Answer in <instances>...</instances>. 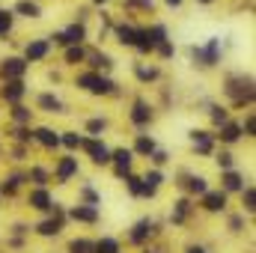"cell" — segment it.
<instances>
[{
  "label": "cell",
  "instance_id": "3957f363",
  "mask_svg": "<svg viewBox=\"0 0 256 253\" xmlns=\"http://www.w3.org/2000/svg\"><path fill=\"white\" fill-rule=\"evenodd\" d=\"M72 218H74V220H84V224H92V220L98 218V212H96L92 206H78V208H72Z\"/></svg>",
  "mask_w": 256,
  "mask_h": 253
},
{
  "label": "cell",
  "instance_id": "4dcf8cb0",
  "mask_svg": "<svg viewBox=\"0 0 256 253\" xmlns=\"http://www.w3.org/2000/svg\"><path fill=\"white\" fill-rule=\"evenodd\" d=\"M158 182H161V173H149V176H146V185H143V188H158Z\"/></svg>",
  "mask_w": 256,
  "mask_h": 253
},
{
  "label": "cell",
  "instance_id": "ffe728a7",
  "mask_svg": "<svg viewBox=\"0 0 256 253\" xmlns=\"http://www.w3.org/2000/svg\"><path fill=\"white\" fill-rule=\"evenodd\" d=\"M224 185L230 190H238L242 188V176H238V173H226V176H224Z\"/></svg>",
  "mask_w": 256,
  "mask_h": 253
},
{
  "label": "cell",
  "instance_id": "74e56055",
  "mask_svg": "<svg viewBox=\"0 0 256 253\" xmlns=\"http://www.w3.org/2000/svg\"><path fill=\"white\" fill-rule=\"evenodd\" d=\"M15 182H18V179H9V182H3V194H12V190H15Z\"/></svg>",
  "mask_w": 256,
  "mask_h": 253
},
{
  "label": "cell",
  "instance_id": "d590c367",
  "mask_svg": "<svg viewBox=\"0 0 256 253\" xmlns=\"http://www.w3.org/2000/svg\"><path fill=\"white\" fill-rule=\"evenodd\" d=\"M102 128H104V122H102V120H92V122L86 126V131H92V134H96V131H102Z\"/></svg>",
  "mask_w": 256,
  "mask_h": 253
},
{
  "label": "cell",
  "instance_id": "cb8c5ba5",
  "mask_svg": "<svg viewBox=\"0 0 256 253\" xmlns=\"http://www.w3.org/2000/svg\"><path fill=\"white\" fill-rule=\"evenodd\" d=\"M137 152H143V155H149V152H155V143H152L149 137H140V140H137Z\"/></svg>",
  "mask_w": 256,
  "mask_h": 253
},
{
  "label": "cell",
  "instance_id": "d4e9b609",
  "mask_svg": "<svg viewBox=\"0 0 256 253\" xmlns=\"http://www.w3.org/2000/svg\"><path fill=\"white\" fill-rule=\"evenodd\" d=\"M9 27H12V15L9 12H0V36L9 33Z\"/></svg>",
  "mask_w": 256,
  "mask_h": 253
},
{
  "label": "cell",
  "instance_id": "9a60e30c",
  "mask_svg": "<svg viewBox=\"0 0 256 253\" xmlns=\"http://www.w3.org/2000/svg\"><path fill=\"white\" fill-rule=\"evenodd\" d=\"M131 120H134L137 126H146V122H149V110H146V104H137L134 114H131Z\"/></svg>",
  "mask_w": 256,
  "mask_h": 253
},
{
  "label": "cell",
  "instance_id": "7a4b0ae2",
  "mask_svg": "<svg viewBox=\"0 0 256 253\" xmlns=\"http://www.w3.org/2000/svg\"><path fill=\"white\" fill-rule=\"evenodd\" d=\"M80 146L90 152V158H92L96 164H108V161H110V152L104 149V143H98V140H80Z\"/></svg>",
  "mask_w": 256,
  "mask_h": 253
},
{
  "label": "cell",
  "instance_id": "ab89813d",
  "mask_svg": "<svg viewBox=\"0 0 256 253\" xmlns=\"http://www.w3.org/2000/svg\"><path fill=\"white\" fill-rule=\"evenodd\" d=\"M33 179L36 182H45V170H33Z\"/></svg>",
  "mask_w": 256,
  "mask_h": 253
},
{
  "label": "cell",
  "instance_id": "7c38bea8",
  "mask_svg": "<svg viewBox=\"0 0 256 253\" xmlns=\"http://www.w3.org/2000/svg\"><path fill=\"white\" fill-rule=\"evenodd\" d=\"M194 143H196V149L206 155V152H212V140H208V134L206 131H194Z\"/></svg>",
  "mask_w": 256,
  "mask_h": 253
},
{
  "label": "cell",
  "instance_id": "83f0119b",
  "mask_svg": "<svg viewBox=\"0 0 256 253\" xmlns=\"http://www.w3.org/2000/svg\"><path fill=\"white\" fill-rule=\"evenodd\" d=\"M146 36H149V42H152V45H155V42H164V27H155V30H149Z\"/></svg>",
  "mask_w": 256,
  "mask_h": 253
},
{
  "label": "cell",
  "instance_id": "f6af8a7d",
  "mask_svg": "<svg viewBox=\"0 0 256 253\" xmlns=\"http://www.w3.org/2000/svg\"><path fill=\"white\" fill-rule=\"evenodd\" d=\"M202 3H208V0H202Z\"/></svg>",
  "mask_w": 256,
  "mask_h": 253
},
{
  "label": "cell",
  "instance_id": "44dd1931",
  "mask_svg": "<svg viewBox=\"0 0 256 253\" xmlns=\"http://www.w3.org/2000/svg\"><path fill=\"white\" fill-rule=\"evenodd\" d=\"M39 104H42L45 110H51V114H54V110H60V102H57L54 96H42V98H39Z\"/></svg>",
  "mask_w": 256,
  "mask_h": 253
},
{
  "label": "cell",
  "instance_id": "8d00e7d4",
  "mask_svg": "<svg viewBox=\"0 0 256 253\" xmlns=\"http://www.w3.org/2000/svg\"><path fill=\"white\" fill-rule=\"evenodd\" d=\"M218 164H220L224 170H230V164H232V158H230V155H220V158H218Z\"/></svg>",
  "mask_w": 256,
  "mask_h": 253
},
{
  "label": "cell",
  "instance_id": "f1b7e54d",
  "mask_svg": "<svg viewBox=\"0 0 256 253\" xmlns=\"http://www.w3.org/2000/svg\"><path fill=\"white\" fill-rule=\"evenodd\" d=\"M188 188H191L194 194H206V179H191Z\"/></svg>",
  "mask_w": 256,
  "mask_h": 253
},
{
  "label": "cell",
  "instance_id": "d6a6232c",
  "mask_svg": "<svg viewBox=\"0 0 256 253\" xmlns=\"http://www.w3.org/2000/svg\"><path fill=\"white\" fill-rule=\"evenodd\" d=\"M155 74H158L155 68H137V78H143V80H152Z\"/></svg>",
  "mask_w": 256,
  "mask_h": 253
},
{
  "label": "cell",
  "instance_id": "6da1fadb",
  "mask_svg": "<svg viewBox=\"0 0 256 253\" xmlns=\"http://www.w3.org/2000/svg\"><path fill=\"white\" fill-rule=\"evenodd\" d=\"M78 86H84V90H90V92H110V90H114V84L104 80V78H98V74H80V78H78Z\"/></svg>",
  "mask_w": 256,
  "mask_h": 253
},
{
  "label": "cell",
  "instance_id": "e575fe53",
  "mask_svg": "<svg viewBox=\"0 0 256 253\" xmlns=\"http://www.w3.org/2000/svg\"><path fill=\"white\" fill-rule=\"evenodd\" d=\"M15 120H18V122H27V120H30V110H24V108H15Z\"/></svg>",
  "mask_w": 256,
  "mask_h": 253
},
{
  "label": "cell",
  "instance_id": "60d3db41",
  "mask_svg": "<svg viewBox=\"0 0 256 253\" xmlns=\"http://www.w3.org/2000/svg\"><path fill=\"white\" fill-rule=\"evenodd\" d=\"M131 3H137V6H152V0H131Z\"/></svg>",
  "mask_w": 256,
  "mask_h": 253
},
{
  "label": "cell",
  "instance_id": "4fadbf2b",
  "mask_svg": "<svg viewBox=\"0 0 256 253\" xmlns=\"http://www.w3.org/2000/svg\"><path fill=\"white\" fill-rule=\"evenodd\" d=\"M74 170H78V161H74V158H66L63 164H60V170H57V176H60V182H66V179H68V176H72Z\"/></svg>",
  "mask_w": 256,
  "mask_h": 253
},
{
  "label": "cell",
  "instance_id": "f35d334b",
  "mask_svg": "<svg viewBox=\"0 0 256 253\" xmlns=\"http://www.w3.org/2000/svg\"><path fill=\"white\" fill-rule=\"evenodd\" d=\"M161 54H164V57H170V54H173V45H167V42H164V45H161Z\"/></svg>",
  "mask_w": 256,
  "mask_h": 253
},
{
  "label": "cell",
  "instance_id": "836d02e7",
  "mask_svg": "<svg viewBox=\"0 0 256 253\" xmlns=\"http://www.w3.org/2000/svg\"><path fill=\"white\" fill-rule=\"evenodd\" d=\"M212 120H214V122H226V110H224V108H214V110H212Z\"/></svg>",
  "mask_w": 256,
  "mask_h": 253
},
{
  "label": "cell",
  "instance_id": "8fae6325",
  "mask_svg": "<svg viewBox=\"0 0 256 253\" xmlns=\"http://www.w3.org/2000/svg\"><path fill=\"white\" fill-rule=\"evenodd\" d=\"M36 137H39V143H45V146H57V143H60V137H57L51 128H39Z\"/></svg>",
  "mask_w": 256,
  "mask_h": 253
},
{
  "label": "cell",
  "instance_id": "ee69618b",
  "mask_svg": "<svg viewBox=\"0 0 256 253\" xmlns=\"http://www.w3.org/2000/svg\"><path fill=\"white\" fill-rule=\"evenodd\" d=\"M96 3H104V0H96Z\"/></svg>",
  "mask_w": 256,
  "mask_h": 253
},
{
  "label": "cell",
  "instance_id": "ac0fdd59",
  "mask_svg": "<svg viewBox=\"0 0 256 253\" xmlns=\"http://www.w3.org/2000/svg\"><path fill=\"white\" fill-rule=\"evenodd\" d=\"M120 42H122V45H134V42H137V30H131V27H120Z\"/></svg>",
  "mask_w": 256,
  "mask_h": 253
},
{
  "label": "cell",
  "instance_id": "8992f818",
  "mask_svg": "<svg viewBox=\"0 0 256 253\" xmlns=\"http://www.w3.org/2000/svg\"><path fill=\"white\" fill-rule=\"evenodd\" d=\"M24 68H27L24 60H6V63H3V74H6V78H21Z\"/></svg>",
  "mask_w": 256,
  "mask_h": 253
},
{
  "label": "cell",
  "instance_id": "7402d4cb",
  "mask_svg": "<svg viewBox=\"0 0 256 253\" xmlns=\"http://www.w3.org/2000/svg\"><path fill=\"white\" fill-rule=\"evenodd\" d=\"M114 161H116L120 167H128V164H131V152H128V149H116V152H114Z\"/></svg>",
  "mask_w": 256,
  "mask_h": 253
},
{
  "label": "cell",
  "instance_id": "1f68e13d",
  "mask_svg": "<svg viewBox=\"0 0 256 253\" xmlns=\"http://www.w3.org/2000/svg\"><path fill=\"white\" fill-rule=\"evenodd\" d=\"M63 143L68 146V149H74V146H80V137H78V134H66Z\"/></svg>",
  "mask_w": 256,
  "mask_h": 253
},
{
  "label": "cell",
  "instance_id": "9c48e42d",
  "mask_svg": "<svg viewBox=\"0 0 256 253\" xmlns=\"http://www.w3.org/2000/svg\"><path fill=\"white\" fill-rule=\"evenodd\" d=\"M149 230H152V226H149V220H140V224L134 226V232H131V242H134V244H143V242H146V236H149Z\"/></svg>",
  "mask_w": 256,
  "mask_h": 253
},
{
  "label": "cell",
  "instance_id": "277c9868",
  "mask_svg": "<svg viewBox=\"0 0 256 253\" xmlns=\"http://www.w3.org/2000/svg\"><path fill=\"white\" fill-rule=\"evenodd\" d=\"M80 39H84V27H80V24L68 27L66 33H60V36H57V42H60V45H68V42H80Z\"/></svg>",
  "mask_w": 256,
  "mask_h": 253
},
{
  "label": "cell",
  "instance_id": "4316f807",
  "mask_svg": "<svg viewBox=\"0 0 256 253\" xmlns=\"http://www.w3.org/2000/svg\"><path fill=\"white\" fill-rule=\"evenodd\" d=\"M128 188H131V194H143V179H137V176H128Z\"/></svg>",
  "mask_w": 256,
  "mask_h": 253
},
{
  "label": "cell",
  "instance_id": "f546056e",
  "mask_svg": "<svg viewBox=\"0 0 256 253\" xmlns=\"http://www.w3.org/2000/svg\"><path fill=\"white\" fill-rule=\"evenodd\" d=\"M80 57H84V51H80V45H78V48H68V54H66V60H68V63H78Z\"/></svg>",
  "mask_w": 256,
  "mask_h": 253
},
{
  "label": "cell",
  "instance_id": "ba28073f",
  "mask_svg": "<svg viewBox=\"0 0 256 253\" xmlns=\"http://www.w3.org/2000/svg\"><path fill=\"white\" fill-rule=\"evenodd\" d=\"M48 54V42H33L27 45V60H42Z\"/></svg>",
  "mask_w": 256,
  "mask_h": 253
},
{
  "label": "cell",
  "instance_id": "2e32d148",
  "mask_svg": "<svg viewBox=\"0 0 256 253\" xmlns=\"http://www.w3.org/2000/svg\"><path fill=\"white\" fill-rule=\"evenodd\" d=\"M92 248H96L92 242H86V238H78V242H72V248H68V250H72V253H92Z\"/></svg>",
  "mask_w": 256,
  "mask_h": 253
},
{
  "label": "cell",
  "instance_id": "5b68a950",
  "mask_svg": "<svg viewBox=\"0 0 256 253\" xmlns=\"http://www.w3.org/2000/svg\"><path fill=\"white\" fill-rule=\"evenodd\" d=\"M202 206L208 208V212H220L224 206H226V196L218 190V194H206V200H202Z\"/></svg>",
  "mask_w": 256,
  "mask_h": 253
},
{
  "label": "cell",
  "instance_id": "603a6c76",
  "mask_svg": "<svg viewBox=\"0 0 256 253\" xmlns=\"http://www.w3.org/2000/svg\"><path fill=\"white\" fill-rule=\"evenodd\" d=\"M238 134H242V128H238V126H226V128H224V134H220V137H224L226 143H232V140H238Z\"/></svg>",
  "mask_w": 256,
  "mask_h": 253
},
{
  "label": "cell",
  "instance_id": "b9f144b4",
  "mask_svg": "<svg viewBox=\"0 0 256 253\" xmlns=\"http://www.w3.org/2000/svg\"><path fill=\"white\" fill-rule=\"evenodd\" d=\"M188 253H206V250H202V248H191Z\"/></svg>",
  "mask_w": 256,
  "mask_h": 253
},
{
  "label": "cell",
  "instance_id": "e0dca14e",
  "mask_svg": "<svg viewBox=\"0 0 256 253\" xmlns=\"http://www.w3.org/2000/svg\"><path fill=\"white\" fill-rule=\"evenodd\" d=\"M39 232H42V236H57V232H60V220H45V224H39Z\"/></svg>",
  "mask_w": 256,
  "mask_h": 253
},
{
  "label": "cell",
  "instance_id": "30bf717a",
  "mask_svg": "<svg viewBox=\"0 0 256 253\" xmlns=\"http://www.w3.org/2000/svg\"><path fill=\"white\" fill-rule=\"evenodd\" d=\"M3 96H6L9 102H18V98L24 96V84H21V80H12V84L3 90Z\"/></svg>",
  "mask_w": 256,
  "mask_h": 253
},
{
  "label": "cell",
  "instance_id": "d6986e66",
  "mask_svg": "<svg viewBox=\"0 0 256 253\" xmlns=\"http://www.w3.org/2000/svg\"><path fill=\"white\" fill-rule=\"evenodd\" d=\"M18 12H21V15H27V18H36V15H39V6L24 0V3H18Z\"/></svg>",
  "mask_w": 256,
  "mask_h": 253
},
{
  "label": "cell",
  "instance_id": "5bb4252c",
  "mask_svg": "<svg viewBox=\"0 0 256 253\" xmlns=\"http://www.w3.org/2000/svg\"><path fill=\"white\" fill-rule=\"evenodd\" d=\"M92 253H120V244H116L114 238H102V242L92 248Z\"/></svg>",
  "mask_w": 256,
  "mask_h": 253
},
{
  "label": "cell",
  "instance_id": "7bdbcfd3",
  "mask_svg": "<svg viewBox=\"0 0 256 253\" xmlns=\"http://www.w3.org/2000/svg\"><path fill=\"white\" fill-rule=\"evenodd\" d=\"M167 3H170V6H179V3H182V0H167Z\"/></svg>",
  "mask_w": 256,
  "mask_h": 253
},
{
  "label": "cell",
  "instance_id": "52a82bcc",
  "mask_svg": "<svg viewBox=\"0 0 256 253\" xmlns=\"http://www.w3.org/2000/svg\"><path fill=\"white\" fill-rule=\"evenodd\" d=\"M30 206H33V208H51L48 190H33V194H30Z\"/></svg>",
  "mask_w": 256,
  "mask_h": 253
},
{
  "label": "cell",
  "instance_id": "484cf974",
  "mask_svg": "<svg viewBox=\"0 0 256 253\" xmlns=\"http://www.w3.org/2000/svg\"><path fill=\"white\" fill-rule=\"evenodd\" d=\"M244 208H248V212H254V208H256V194H254V188L244 190Z\"/></svg>",
  "mask_w": 256,
  "mask_h": 253
}]
</instances>
